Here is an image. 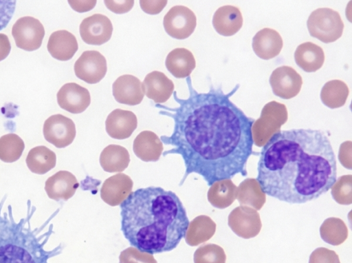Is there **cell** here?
Returning a JSON list of instances; mask_svg holds the SVG:
<instances>
[{
    "mask_svg": "<svg viewBox=\"0 0 352 263\" xmlns=\"http://www.w3.org/2000/svg\"><path fill=\"white\" fill-rule=\"evenodd\" d=\"M239 85L228 94L221 87L206 93L194 92L185 101L170 137H162L173 147L165 151L182 156L185 173L181 186L191 173L201 176L209 187L247 175L253 153L252 127L248 117L231 100Z\"/></svg>",
    "mask_w": 352,
    "mask_h": 263,
    "instance_id": "cell-1",
    "label": "cell"
},
{
    "mask_svg": "<svg viewBox=\"0 0 352 263\" xmlns=\"http://www.w3.org/2000/svg\"><path fill=\"white\" fill-rule=\"evenodd\" d=\"M256 180L263 193L284 202L302 204L318 198L337 180L329 139L318 129L276 132L260 152Z\"/></svg>",
    "mask_w": 352,
    "mask_h": 263,
    "instance_id": "cell-2",
    "label": "cell"
},
{
    "mask_svg": "<svg viewBox=\"0 0 352 263\" xmlns=\"http://www.w3.org/2000/svg\"><path fill=\"white\" fill-rule=\"evenodd\" d=\"M120 207L123 235L132 247L151 255L175 249L189 225L179 197L160 187L131 192Z\"/></svg>",
    "mask_w": 352,
    "mask_h": 263,
    "instance_id": "cell-3",
    "label": "cell"
},
{
    "mask_svg": "<svg viewBox=\"0 0 352 263\" xmlns=\"http://www.w3.org/2000/svg\"><path fill=\"white\" fill-rule=\"evenodd\" d=\"M47 237L32 230L27 220L16 222L10 209L9 213H0V263H47Z\"/></svg>",
    "mask_w": 352,
    "mask_h": 263,
    "instance_id": "cell-4",
    "label": "cell"
},
{
    "mask_svg": "<svg viewBox=\"0 0 352 263\" xmlns=\"http://www.w3.org/2000/svg\"><path fill=\"white\" fill-rule=\"evenodd\" d=\"M307 25L311 36L325 43L340 39L344 26L340 14L329 8L314 10L307 21Z\"/></svg>",
    "mask_w": 352,
    "mask_h": 263,
    "instance_id": "cell-5",
    "label": "cell"
},
{
    "mask_svg": "<svg viewBox=\"0 0 352 263\" xmlns=\"http://www.w3.org/2000/svg\"><path fill=\"white\" fill-rule=\"evenodd\" d=\"M12 34L16 46L25 51L38 50L45 35L43 24L32 17L19 19L13 25Z\"/></svg>",
    "mask_w": 352,
    "mask_h": 263,
    "instance_id": "cell-6",
    "label": "cell"
},
{
    "mask_svg": "<svg viewBox=\"0 0 352 263\" xmlns=\"http://www.w3.org/2000/svg\"><path fill=\"white\" fill-rule=\"evenodd\" d=\"M197 25L195 13L184 6L172 7L164 17L166 33L177 39H184L194 32Z\"/></svg>",
    "mask_w": 352,
    "mask_h": 263,
    "instance_id": "cell-7",
    "label": "cell"
},
{
    "mask_svg": "<svg viewBox=\"0 0 352 263\" xmlns=\"http://www.w3.org/2000/svg\"><path fill=\"white\" fill-rule=\"evenodd\" d=\"M45 139L57 148L72 144L76 136V126L72 119L62 114L50 116L43 125Z\"/></svg>",
    "mask_w": 352,
    "mask_h": 263,
    "instance_id": "cell-8",
    "label": "cell"
},
{
    "mask_svg": "<svg viewBox=\"0 0 352 263\" xmlns=\"http://www.w3.org/2000/svg\"><path fill=\"white\" fill-rule=\"evenodd\" d=\"M76 76L89 84L97 83L105 76L107 70L104 56L98 51L82 52L74 64Z\"/></svg>",
    "mask_w": 352,
    "mask_h": 263,
    "instance_id": "cell-9",
    "label": "cell"
},
{
    "mask_svg": "<svg viewBox=\"0 0 352 263\" xmlns=\"http://www.w3.org/2000/svg\"><path fill=\"white\" fill-rule=\"evenodd\" d=\"M273 93L283 99H290L298 94L302 78L293 67L283 65L276 68L270 77Z\"/></svg>",
    "mask_w": 352,
    "mask_h": 263,
    "instance_id": "cell-10",
    "label": "cell"
},
{
    "mask_svg": "<svg viewBox=\"0 0 352 263\" xmlns=\"http://www.w3.org/2000/svg\"><path fill=\"white\" fill-rule=\"evenodd\" d=\"M79 29L82 41L95 45H100L107 42L113 32L110 19L101 14H94L84 19Z\"/></svg>",
    "mask_w": 352,
    "mask_h": 263,
    "instance_id": "cell-11",
    "label": "cell"
},
{
    "mask_svg": "<svg viewBox=\"0 0 352 263\" xmlns=\"http://www.w3.org/2000/svg\"><path fill=\"white\" fill-rule=\"evenodd\" d=\"M56 96L58 105L72 114L82 113L91 103L88 90L75 83L63 85Z\"/></svg>",
    "mask_w": 352,
    "mask_h": 263,
    "instance_id": "cell-12",
    "label": "cell"
},
{
    "mask_svg": "<svg viewBox=\"0 0 352 263\" xmlns=\"http://www.w3.org/2000/svg\"><path fill=\"white\" fill-rule=\"evenodd\" d=\"M133 182L125 173H118L107 178L100 189V198L107 204L120 205L132 192Z\"/></svg>",
    "mask_w": 352,
    "mask_h": 263,
    "instance_id": "cell-13",
    "label": "cell"
},
{
    "mask_svg": "<svg viewBox=\"0 0 352 263\" xmlns=\"http://www.w3.org/2000/svg\"><path fill=\"white\" fill-rule=\"evenodd\" d=\"M112 90L117 102L129 105L140 104L144 95L142 83L131 74L119 76L113 83Z\"/></svg>",
    "mask_w": 352,
    "mask_h": 263,
    "instance_id": "cell-14",
    "label": "cell"
},
{
    "mask_svg": "<svg viewBox=\"0 0 352 263\" xmlns=\"http://www.w3.org/2000/svg\"><path fill=\"white\" fill-rule=\"evenodd\" d=\"M138 125L135 114L131 111L116 109L105 121L107 133L113 138L123 140L131 136Z\"/></svg>",
    "mask_w": 352,
    "mask_h": 263,
    "instance_id": "cell-15",
    "label": "cell"
},
{
    "mask_svg": "<svg viewBox=\"0 0 352 263\" xmlns=\"http://www.w3.org/2000/svg\"><path fill=\"white\" fill-rule=\"evenodd\" d=\"M79 183L76 176L67 171H59L48 178L45 190L50 199L67 200L76 193Z\"/></svg>",
    "mask_w": 352,
    "mask_h": 263,
    "instance_id": "cell-16",
    "label": "cell"
},
{
    "mask_svg": "<svg viewBox=\"0 0 352 263\" xmlns=\"http://www.w3.org/2000/svg\"><path fill=\"white\" fill-rule=\"evenodd\" d=\"M252 46L257 56L264 60H269L280 54L283 41L280 34L276 30L265 28L254 36Z\"/></svg>",
    "mask_w": 352,
    "mask_h": 263,
    "instance_id": "cell-17",
    "label": "cell"
},
{
    "mask_svg": "<svg viewBox=\"0 0 352 263\" xmlns=\"http://www.w3.org/2000/svg\"><path fill=\"white\" fill-rule=\"evenodd\" d=\"M142 88L148 98L155 103H163L171 96L174 84L163 72L153 71L144 78Z\"/></svg>",
    "mask_w": 352,
    "mask_h": 263,
    "instance_id": "cell-18",
    "label": "cell"
},
{
    "mask_svg": "<svg viewBox=\"0 0 352 263\" xmlns=\"http://www.w3.org/2000/svg\"><path fill=\"white\" fill-rule=\"evenodd\" d=\"M212 25L218 34L230 36L241 28L243 16L238 7L231 5L223 6L214 12Z\"/></svg>",
    "mask_w": 352,
    "mask_h": 263,
    "instance_id": "cell-19",
    "label": "cell"
},
{
    "mask_svg": "<svg viewBox=\"0 0 352 263\" xmlns=\"http://www.w3.org/2000/svg\"><path fill=\"white\" fill-rule=\"evenodd\" d=\"M47 48L53 58L65 61L74 56L78 50V45L73 34L61 30L54 32L50 35Z\"/></svg>",
    "mask_w": 352,
    "mask_h": 263,
    "instance_id": "cell-20",
    "label": "cell"
},
{
    "mask_svg": "<svg viewBox=\"0 0 352 263\" xmlns=\"http://www.w3.org/2000/svg\"><path fill=\"white\" fill-rule=\"evenodd\" d=\"M163 144L156 134L146 130L135 138L133 150L135 156L144 162L157 161L163 151Z\"/></svg>",
    "mask_w": 352,
    "mask_h": 263,
    "instance_id": "cell-21",
    "label": "cell"
},
{
    "mask_svg": "<svg viewBox=\"0 0 352 263\" xmlns=\"http://www.w3.org/2000/svg\"><path fill=\"white\" fill-rule=\"evenodd\" d=\"M324 59L322 48L312 42L300 44L294 52L296 63L307 72H314L321 68Z\"/></svg>",
    "mask_w": 352,
    "mask_h": 263,
    "instance_id": "cell-22",
    "label": "cell"
},
{
    "mask_svg": "<svg viewBox=\"0 0 352 263\" xmlns=\"http://www.w3.org/2000/svg\"><path fill=\"white\" fill-rule=\"evenodd\" d=\"M165 65L175 78H183L190 76L195 68L196 61L190 50L179 48L173 50L168 54Z\"/></svg>",
    "mask_w": 352,
    "mask_h": 263,
    "instance_id": "cell-23",
    "label": "cell"
},
{
    "mask_svg": "<svg viewBox=\"0 0 352 263\" xmlns=\"http://www.w3.org/2000/svg\"><path fill=\"white\" fill-rule=\"evenodd\" d=\"M130 162L128 150L119 145H109L100 155V164L104 171L122 172Z\"/></svg>",
    "mask_w": 352,
    "mask_h": 263,
    "instance_id": "cell-24",
    "label": "cell"
},
{
    "mask_svg": "<svg viewBox=\"0 0 352 263\" xmlns=\"http://www.w3.org/2000/svg\"><path fill=\"white\" fill-rule=\"evenodd\" d=\"M25 162L32 172L41 175L56 166V156L45 146H37L30 150Z\"/></svg>",
    "mask_w": 352,
    "mask_h": 263,
    "instance_id": "cell-25",
    "label": "cell"
},
{
    "mask_svg": "<svg viewBox=\"0 0 352 263\" xmlns=\"http://www.w3.org/2000/svg\"><path fill=\"white\" fill-rule=\"evenodd\" d=\"M349 94L347 85L341 80L335 79L323 85L320 92V99L327 107L336 109L345 104Z\"/></svg>",
    "mask_w": 352,
    "mask_h": 263,
    "instance_id": "cell-26",
    "label": "cell"
},
{
    "mask_svg": "<svg viewBox=\"0 0 352 263\" xmlns=\"http://www.w3.org/2000/svg\"><path fill=\"white\" fill-rule=\"evenodd\" d=\"M25 148L23 140L16 134L11 133L0 138V159L5 162L16 161Z\"/></svg>",
    "mask_w": 352,
    "mask_h": 263,
    "instance_id": "cell-27",
    "label": "cell"
},
{
    "mask_svg": "<svg viewBox=\"0 0 352 263\" xmlns=\"http://www.w3.org/2000/svg\"><path fill=\"white\" fill-rule=\"evenodd\" d=\"M195 263H225L226 255L223 249L214 244L199 248L194 254Z\"/></svg>",
    "mask_w": 352,
    "mask_h": 263,
    "instance_id": "cell-28",
    "label": "cell"
},
{
    "mask_svg": "<svg viewBox=\"0 0 352 263\" xmlns=\"http://www.w3.org/2000/svg\"><path fill=\"white\" fill-rule=\"evenodd\" d=\"M120 263H157V262L153 255L140 251L131 246L121 252Z\"/></svg>",
    "mask_w": 352,
    "mask_h": 263,
    "instance_id": "cell-29",
    "label": "cell"
},
{
    "mask_svg": "<svg viewBox=\"0 0 352 263\" xmlns=\"http://www.w3.org/2000/svg\"><path fill=\"white\" fill-rule=\"evenodd\" d=\"M16 1L0 0V30L4 29L15 11Z\"/></svg>",
    "mask_w": 352,
    "mask_h": 263,
    "instance_id": "cell-30",
    "label": "cell"
},
{
    "mask_svg": "<svg viewBox=\"0 0 352 263\" xmlns=\"http://www.w3.org/2000/svg\"><path fill=\"white\" fill-rule=\"evenodd\" d=\"M309 263H340L338 256L327 249H317L311 255Z\"/></svg>",
    "mask_w": 352,
    "mask_h": 263,
    "instance_id": "cell-31",
    "label": "cell"
},
{
    "mask_svg": "<svg viewBox=\"0 0 352 263\" xmlns=\"http://www.w3.org/2000/svg\"><path fill=\"white\" fill-rule=\"evenodd\" d=\"M104 2L109 10L117 14H123L129 12L133 8L134 3V1L132 0H105Z\"/></svg>",
    "mask_w": 352,
    "mask_h": 263,
    "instance_id": "cell-32",
    "label": "cell"
},
{
    "mask_svg": "<svg viewBox=\"0 0 352 263\" xmlns=\"http://www.w3.org/2000/svg\"><path fill=\"white\" fill-rule=\"evenodd\" d=\"M167 1H140L142 10L149 14L160 13L166 6Z\"/></svg>",
    "mask_w": 352,
    "mask_h": 263,
    "instance_id": "cell-33",
    "label": "cell"
},
{
    "mask_svg": "<svg viewBox=\"0 0 352 263\" xmlns=\"http://www.w3.org/2000/svg\"><path fill=\"white\" fill-rule=\"evenodd\" d=\"M71 7L78 12H87L92 9L96 1H69Z\"/></svg>",
    "mask_w": 352,
    "mask_h": 263,
    "instance_id": "cell-34",
    "label": "cell"
},
{
    "mask_svg": "<svg viewBox=\"0 0 352 263\" xmlns=\"http://www.w3.org/2000/svg\"><path fill=\"white\" fill-rule=\"evenodd\" d=\"M11 50V45L8 36L0 33V61L5 59Z\"/></svg>",
    "mask_w": 352,
    "mask_h": 263,
    "instance_id": "cell-35",
    "label": "cell"
}]
</instances>
